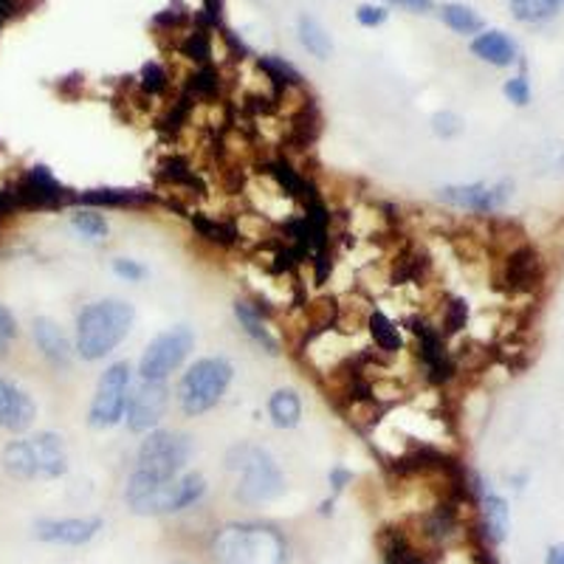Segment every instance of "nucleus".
Wrapping results in <instances>:
<instances>
[{"instance_id":"33","label":"nucleus","mask_w":564,"mask_h":564,"mask_svg":"<svg viewBox=\"0 0 564 564\" xmlns=\"http://www.w3.org/2000/svg\"><path fill=\"white\" fill-rule=\"evenodd\" d=\"M139 85L144 94H150V97H159V94H164L170 85V77L167 70L161 68L159 63H148L144 68H141L139 74Z\"/></svg>"},{"instance_id":"13","label":"nucleus","mask_w":564,"mask_h":564,"mask_svg":"<svg viewBox=\"0 0 564 564\" xmlns=\"http://www.w3.org/2000/svg\"><path fill=\"white\" fill-rule=\"evenodd\" d=\"M545 280V265L533 246L517 243L506 251L500 269V285L508 294H533Z\"/></svg>"},{"instance_id":"26","label":"nucleus","mask_w":564,"mask_h":564,"mask_svg":"<svg viewBox=\"0 0 564 564\" xmlns=\"http://www.w3.org/2000/svg\"><path fill=\"white\" fill-rule=\"evenodd\" d=\"M441 20L457 34L482 32V18L475 9L466 7V3H446V7L441 9Z\"/></svg>"},{"instance_id":"16","label":"nucleus","mask_w":564,"mask_h":564,"mask_svg":"<svg viewBox=\"0 0 564 564\" xmlns=\"http://www.w3.org/2000/svg\"><path fill=\"white\" fill-rule=\"evenodd\" d=\"M37 417V404L23 387L0 376V430L26 432Z\"/></svg>"},{"instance_id":"43","label":"nucleus","mask_w":564,"mask_h":564,"mask_svg":"<svg viewBox=\"0 0 564 564\" xmlns=\"http://www.w3.org/2000/svg\"><path fill=\"white\" fill-rule=\"evenodd\" d=\"M218 9H220V0H206V12L212 14V20H218L215 18V12H218Z\"/></svg>"},{"instance_id":"35","label":"nucleus","mask_w":564,"mask_h":564,"mask_svg":"<svg viewBox=\"0 0 564 564\" xmlns=\"http://www.w3.org/2000/svg\"><path fill=\"white\" fill-rule=\"evenodd\" d=\"M506 97L511 99L513 105H520V108H525L528 102H531V83H528V74L522 70V74H517V77H511L506 83Z\"/></svg>"},{"instance_id":"28","label":"nucleus","mask_w":564,"mask_h":564,"mask_svg":"<svg viewBox=\"0 0 564 564\" xmlns=\"http://www.w3.org/2000/svg\"><path fill=\"white\" fill-rule=\"evenodd\" d=\"M70 226L77 229V235H83L85 240H90V243H99V240L108 238V220H105V215H99L97 209H79L70 215Z\"/></svg>"},{"instance_id":"10","label":"nucleus","mask_w":564,"mask_h":564,"mask_svg":"<svg viewBox=\"0 0 564 564\" xmlns=\"http://www.w3.org/2000/svg\"><path fill=\"white\" fill-rule=\"evenodd\" d=\"M410 327L417 339V361H421L423 379L430 381L432 387L449 384V381L455 379L457 361L455 356L446 350L443 336L423 319H410Z\"/></svg>"},{"instance_id":"24","label":"nucleus","mask_w":564,"mask_h":564,"mask_svg":"<svg viewBox=\"0 0 564 564\" xmlns=\"http://www.w3.org/2000/svg\"><path fill=\"white\" fill-rule=\"evenodd\" d=\"M193 226L200 231V238L209 240V243H215V246H224V249H229V246H235L240 240L238 226L231 224V220L215 218V215H204V212H195Z\"/></svg>"},{"instance_id":"41","label":"nucleus","mask_w":564,"mask_h":564,"mask_svg":"<svg viewBox=\"0 0 564 564\" xmlns=\"http://www.w3.org/2000/svg\"><path fill=\"white\" fill-rule=\"evenodd\" d=\"M350 480H352V475L347 471V468H334V471H330V486H334L336 491H341V488H345Z\"/></svg>"},{"instance_id":"11","label":"nucleus","mask_w":564,"mask_h":564,"mask_svg":"<svg viewBox=\"0 0 564 564\" xmlns=\"http://www.w3.org/2000/svg\"><path fill=\"white\" fill-rule=\"evenodd\" d=\"M170 404V390L164 381H144L130 387L128 410H124V421H128V430L135 435H148L159 426V421L164 417V410Z\"/></svg>"},{"instance_id":"14","label":"nucleus","mask_w":564,"mask_h":564,"mask_svg":"<svg viewBox=\"0 0 564 564\" xmlns=\"http://www.w3.org/2000/svg\"><path fill=\"white\" fill-rule=\"evenodd\" d=\"M18 204L32 206V209H48V206H59L68 200V189L54 178V173L43 164H34L23 178H20L18 189H14Z\"/></svg>"},{"instance_id":"25","label":"nucleus","mask_w":564,"mask_h":564,"mask_svg":"<svg viewBox=\"0 0 564 564\" xmlns=\"http://www.w3.org/2000/svg\"><path fill=\"white\" fill-rule=\"evenodd\" d=\"M482 522H486V533L491 542H502L508 533V502L500 494L486 491L482 494Z\"/></svg>"},{"instance_id":"22","label":"nucleus","mask_w":564,"mask_h":564,"mask_svg":"<svg viewBox=\"0 0 564 564\" xmlns=\"http://www.w3.org/2000/svg\"><path fill=\"white\" fill-rule=\"evenodd\" d=\"M367 330H370L372 341L387 356H395V352L404 350V339H401V330H398L395 322L384 314V311H370V319H367Z\"/></svg>"},{"instance_id":"9","label":"nucleus","mask_w":564,"mask_h":564,"mask_svg":"<svg viewBox=\"0 0 564 564\" xmlns=\"http://www.w3.org/2000/svg\"><path fill=\"white\" fill-rule=\"evenodd\" d=\"M195 334L186 325H175L164 334L155 336L139 361V376L144 381H164L173 370H178L186 361V356L193 352Z\"/></svg>"},{"instance_id":"18","label":"nucleus","mask_w":564,"mask_h":564,"mask_svg":"<svg viewBox=\"0 0 564 564\" xmlns=\"http://www.w3.org/2000/svg\"><path fill=\"white\" fill-rule=\"evenodd\" d=\"M235 319L243 327V334L254 341L257 347H263L269 356H280V339L271 334L269 322H265V311L249 300L235 302Z\"/></svg>"},{"instance_id":"27","label":"nucleus","mask_w":564,"mask_h":564,"mask_svg":"<svg viewBox=\"0 0 564 564\" xmlns=\"http://www.w3.org/2000/svg\"><path fill=\"white\" fill-rule=\"evenodd\" d=\"M257 65H260V70L271 79L276 90L289 88V85H300V70L289 59L276 57V54H263V57L257 59Z\"/></svg>"},{"instance_id":"29","label":"nucleus","mask_w":564,"mask_h":564,"mask_svg":"<svg viewBox=\"0 0 564 564\" xmlns=\"http://www.w3.org/2000/svg\"><path fill=\"white\" fill-rule=\"evenodd\" d=\"M466 325H468L466 300H460V296H449V300L443 302L441 327H435V330L443 336V339H446V336H452V334H460Z\"/></svg>"},{"instance_id":"42","label":"nucleus","mask_w":564,"mask_h":564,"mask_svg":"<svg viewBox=\"0 0 564 564\" xmlns=\"http://www.w3.org/2000/svg\"><path fill=\"white\" fill-rule=\"evenodd\" d=\"M545 564H564V545H553L551 551H547Z\"/></svg>"},{"instance_id":"4","label":"nucleus","mask_w":564,"mask_h":564,"mask_svg":"<svg viewBox=\"0 0 564 564\" xmlns=\"http://www.w3.org/2000/svg\"><path fill=\"white\" fill-rule=\"evenodd\" d=\"M226 468H229L231 475H238L235 497L246 502V506L274 502L285 491V477H282L276 460L265 449L254 446V443L231 446L229 455H226Z\"/></svg>"},{"instance_id":"31","label":"nucleus","mask_w":564,"mask_h":564,"mask_svg":"<svg viewBox=\"0 0 564 564\" xmlns=\"http://www.w3.org/2000/svg\"><path fill=\"white\" fill-rule=\"evenodd\" d=\"M148 195H139L133 189H90V193L79 195L83 204L90 206H124V204H139Z\"/></svg>"},{"instance_id":"6","label":"nucleus","mask_w":564,"mask_h":564,"mask_svg":"<svg viewBox=\"0 0 564 564\" xmlns=\"http://www.w3.org/2000/svg\"><path fill=\"white\" fill-rule=\"evenodd\" d=\"M235 379V367L224 356H206L189 365V370L178 381V404L181 412L189 417H198L204 412L215 410L220 398L229 390Z\"/></svg>"},{"instance_id":"5","label":"nucleus","mask_w":564,"mask_h":564,"mask_svg":"<svg viewBox=\"0 0 564 564\" xmlns=\"http://www.w3.org/2000/svg\"><path fill=\"white\" fill-rule=\"evenodd\" d=\"M3 468L14 480H57L68 471V452L57 432H37L9 443Z\"/></svg>"},{"instance_id":"38","label":"nucleus","mask_w":564,"mask_h":564,"mask_svg":"<svg viewBox=\"0 0 564 564\" xmlns=\"http://www.w3.org/2000/svg\"><path fill=\"white\" fill-rule=\"evenodd\" d=\"M387 14H390V12H387L384 7H372V3H361V7L356 9V20H359L365 29L381 26V23L387 20Z\"/></svg>"},{"instance_id":"7","label":"nucleus","mask_w":564,"mask_h":564,"mask_svg":"<svg viewBox=\"0 0 564 564\" xmlns=\"http://www.w3.org/2000/svg\"><path fill=\"white\" fill-rule=\"evenodd\" d=\"M193 457V441L184 432L173 430H153L139 446V471L144 475L173 480L186 468Z\"/></svg>"},{"instance_id":"44","label":"nucleus","mask_w":564,"mask_h":564,"mask_svg":"<svg viewBox=\"0 0 564 564\" xmlns=\"http://www.w3.org/2000/svg\"><path fill=\"white\" fill-rule=\"evenodd\" d=\"M564 7V0H558V9H562Z\"/></svg>"},{"instance_id":"20","label":"nucleus","mask_w":564,"mask_h":564,"mask_svg":"<svg viewBox=\"0 0 564 564\" xmlns=\"http://www.w3.org/2000/svg\"><path fill=\"white\" fill-rule=\"evenodd\" d=\"M381 556H384V564H432L426 553L417 551L410 536L398 528H387L381 533Z\"/></svg>"},{"instance_id":"12","label":"nucleus","mask_w":564,"mask_h":564,"mask_svg":"<svg viewBox=\"0 0 564 564\" xmlns=\"http://www.w3.org/2000/svg\"><path fill=\"white\" fill-rule=\"evenodd\" d=\"M513 184L500 181V184H449L437 189V198L455 209L475 212V215H494L511 200Z\"/></svg>"},{"instance_id":"1","label":"nucleus","mask_w":564,"mask_h":564,"mask_svg":"<svg viewBox=\"0 0 564 564\" xmlns=\"http://www.w3.org/2000/svg\"><path fill=\"white\" fill-rule=\"evenodd\" d=\"M204 494L206 480L200 475H178L173 480H161L135 468L124 488V502L139 517H164V513H178L198 506Z\"/></svg>"},{"instance_id":"15","label":"nucleus","mask_w":564,"mask_h":564,"mask_svg":"<svg viewBox=\"0 0 564 564\" xmlns=\"http://www.w3.org/2000/svg\"><path fill=\"white\" fill-rule=\"evenodd\" d=\"M99 531H102V520L99 517H68V520L34 522V536L40 542H52V545H88Z\"/></svg>"},{"instance_id":"23","label":"nucleus","mask_w":564,"mask_h":564,"mask_svg":"<svg viewBox=\"0 0 564 564\" xmlns=\"http://www.w3.org/2000/svg\"><path fill=\"white\" fill-rule=\"evenodd\" d=\"M269 417L276 430H294L302 421V401L294 390H276L269 398Z\"/></svg>"},{"instance_id":"2","label":"nucleus","mask_w":564,"mask_h":564,"mask_svg":"<svg viewBox=\"0 0 564 564\" xmlns=\"http://www.w3.org/2000/svg\"><path fill=\"white\" fill-rule=\"evenodd\" d=\"M135 322L133 305L122 300L90 302L77 316V347L85 361H99L128 339Z\"/></svg>"},{"instance_id":"3","label":"nucleus","mask_w":564,"mask_h":564,"mask_svg":"<svg viewBox=\"0 0 564 564\" xmlns=\"http://www.w3.org/2000/svg\"><path fill=\"white\" fill-rule=\"evenodd\" d=\"M215 564H285L289 545L271 525H226L212 539Z\"/></svg>"},{"instance_id":"21","label":"nucleus","mask_w":564,"mask_h":564,"mask_svg":"<svg viewBox=\"0 0 564 564\" xmlns=\"http://www.w3.org/2000/svg\"><path fill=\"white\" fill-rule=\"evenodd\" d=\"M296 32H300L302 48L314 54L316 59H327L334 54V40H330V34L325 32V26L314 14H302L300 23H296Z\"/></svg>"},{"instance_id":"30","label":"nucleus","mask_w":564,"mask_h":564,"mask_svg":"<svg viewBox=\"0 0 564 564\" xmlns=\"http://www.w3.org/2000/svg\"><path fill=\"white\" fill-rule=\"evenodd\" d=\"M511 12L522 23H542L558 12V0H511Z\"/></svg>"},{"instance_id":"40","label":"nucleus","mask_w":564,"mask_h":564,"mask_svg":"<svg viewBox=\"0 0 564 564\" xmlns=\"http://www.w3.org/2000/svg\"><path fill=\"white\" fill-rule=\"evenodd\" d=\"M392 7H401V9H410V12H430L432 9V0H390Z\"/></svg>"},{"instance_id":"8","label":"nucleus","mask_w":564,"mask_h":564,"mask_svg":"<svg viewBox=\"0 0 564 564\" xmlns=\"http://www.w3.org/2000/svg\"><path fill=\"white\" fill-rule=\"evenodd\" d=\"M128 361H116L99 379L94 401L88 410V423L94 430H110L116 423L124 421V410H128L130 387H133V376H130Z\"/></svg>"},{"instance_id":"17","label":"nucleus","mask_w":564,"mask_h":564,"mask_svg":"<svg viewBox=\"0 0 564 564\" xmlns=\"http://www.w3.org/2000/svg\"><path fill=\"white\" fill-rule=\"evenodd\" d=\"M32 336L48 365L57 367V370H68L70 361H74V345H70V339L63 334V327L57 322L48 319V316H37L32 322Z\"/></svg>"},{"instance_id":"32","label":"nucleus","mask_w":564,"mask_h":564,"mask_svg":"<svg viewBox=\"0 0 564 564\" xmlns=\"http://www.w3.org/2000/svg\"><path fill=\"white\" fill-rule=\"evenodd\" d=\"M181 54L189 59H195L198 65H206L212 59V37L206 34V29H195L184 37L181 43Z\"/></svg>"},{"instance_id":"37","label":"nucleus","mask_w":564,"mask_h":564,"mask_svg":"<svg viewBox=\"0 0 564 564\" xmlns=\"http://www.w3.org/2000/svg\"><path fill=\"white\" fill-rule=\"evenodd\" d=\"M113 274L122 276L128 282H139L148 276V269L139 263V260H128V257H116L113 260Z\"/></svg>"},{"instance_id":"34","label":"nucleus","mask_w":564,"mask_h":564,"mask_svg":"<svg viewBox=\"0 0 564 564\" xmlns=\"http://www.w3.org/2000/svg\"><path fill=\"white\" fill-rule=\"evenodd\" d=\"M18 339V319H14L12 311L0 302V359L9 352V345Z\"/></svg>"},{"instance_id":"19","label":"nucleus","mask_w":564,"mask_h":564,"mask_svg":"<svg viewBox=\"0 0 564 564\" xmlns=\"http://www.w3.org/2000/svg\"><path fill=\"white\" fill-rule=\"evenodd\" d=\"M471 54L480 57L482 63L506 68V65L517 63L520 48H517V43H513L506 32H482L471 40Z\"/></svg>"},{"instance_id":"36","label":"nucleus","mask_w":564,"mask_h":564,"mask_svg":"<svg viewBox=\"0 0 564 564\" xmlns=\"http://www.w3.org/2000/svg\"><path fill=\"white\" fill-rule=\"evenodd\" d=\"M432 130H435V135H441V139H455L463 130L460 116L452 113V110H441V113H435V119H432Z\"/></svg>"},{"instance_id":"39","label":"nucleus","mask_w":564,"mask_h":564,"mask_svg":"<svg viewBox=\"0 0 564 564\" xmlns=\"http://www.w3.org/2000/svg\"><path fill=\"white\" fill-rule=\"evenodd\" d=\"M37 0H0V29L7 26L9 20L18 14H26Z\"/></svg>"}]
</instances>
